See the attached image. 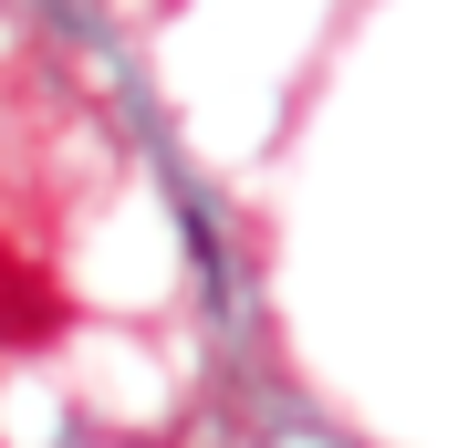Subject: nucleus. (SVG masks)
Wrapping results in <instances>:
<instances>
[{"label": "nucleus", "instance_id": "1", "mask_svg": "<svg viewBox=\"0 0 458 448\" xmlns=\"http://www.w3.org/2000/svg\"><path fill=\"white\" fill-rule=\"evenodd\" d=\"M53 334H63V292L0 251V344H53Z\"/></svg>", "mask_w": 458, "mask_h": 448}]
</instances>
